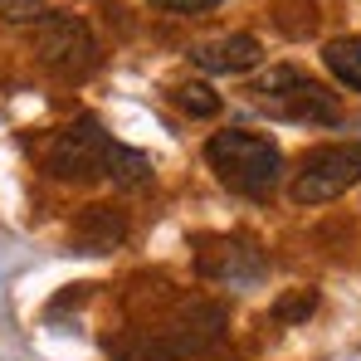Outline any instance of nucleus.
I'll list each match as a JSON object with an SVG mask.
<instances>
[{
  "mask_svg": "<svg viewBox=\"0 0 361 361\" xmlns=\"http://www.w3.org/2000/svg\"><path fill=\"white\" fill-rule=\"evenodd\" d=\"M225 337V307L220 302H185L171 322L142 327L113 342V361H185L200 357Z\"/></svg>",
  "mask_w": 361,
  "mask_h": 361,
  "instance_id": "obj_1",
  "label": "nucleus"
},
{
  "mask_svg": "<svg viewBox=\"0 0 361 361\" xmlns=\"http://www.w3.org/2000/svg\"><path fill=\"white\" fill-rule=\"evenodd\" d=\"M205 161H210V171L220 176L225 190H235V195H269L279 176H283V157H279V147L269 142V137H259V132H240V127H225V132H215L210 142H205Z\"/></svg>",
  "mask_w": 361,
  "mask_h": 361,
  "instance_id": "obj_2",
  "label": "nucleus"
},
{
  "mask_svg": "<svg viewBox=\"0 0 361 361\" xmlns=\"http://www.w3.org/2000/svg\"><path fill=\"white\" fill-rule=\"evenodd\" d=\"M254 98H259V108H269L274 118H288V122H317V127H327V122L342 118L337 98L322 83H312L302 68H293V63L264 68L254 78Z\"/></svg>",
  "mask_w": 361,
  "mask_h": 361,
  "instance_id": "obj_3",
  "label": "nucleus"
},
{
  "mask_svg": "<svg viewBox=\"0 0 361 361\" xmlns=\"http://www.w3.org/2000/svg\"><path fill=\"white\" fill-rule=\"evenodd\" d=\"M35 54H39V63L54 78H83V73L98 68V39H93V30L78 15L49 10L35 25Z\"/></svg>",
  "mask_w": 361,
  "mask_h": 361,
  "instance_id": "obj_4",
  "label": "nucleus"
},
{
  "mask_svg": "<svg viewBox=\"0 0 361 361\" xmlns=\"http://www.w3.org/2000/svg\"><path fill=\"white\" fill-rule=\"evenodd\" d=\"M361 180V142H342V147H322L312 152L293 176V200L298 205H327L342 190H352Z\"/></svg>",
  "mask_w": 361,
  "mask_h": 361,
  "instance_id": "obj_5",
  "label": "nucleus"
},
{
  "mask_svg": "<svg viewBox=\"0 0 361 361\" xmlns=\"http://www.w3.org/2000/svg\"><path fill=\"white\" fill-rule=\"evenodd\" d=\"M108 147H113V137L103 132V122H98V118H78L73 127H63L59 137L49 142V152H44V171H49L54 180L103 176Z\"/></svg>",
  "mask_w": 361,
  "mask_h": 361,
  "instance_id": "obj_6",
  "label": "nucleus"
},
{
  "mask_svg": "<svg viewBox=\"0 0 361 361\" xmlns=\"http://www.w3.org/2000/svg\"><path fill=\"white\" fill-rule=\"evenodd\" d=\"M122 240H127V215L118 205H88L68 235L73 254H113V249H122Z\"/></svg>",
  "mask_w": 361,
  "mask_h": 361,
  "instance_id": "obj_7",
  "label": "nucleus"
},
{
  "mask_svg": "<svg viewBox=\"0 0 361 361\" xmlns=\"http://www.w3.org/2000/svg\"><path fill=\"white\" fill-rule=\"evenodd\" d=\"M259 59H264V49H259L254 35H225V39H210V44L190 49V63L200 73H249Z\"/></svg>",
  "mask_w": 361,
  "mask_h": 361,
  "instance_id": "obj_8",
  "label": "nucleus"
},
{
  "mask_svg": "<svg viewBox=\"0 0 361 361\" xmlns=\"http://www.w3.org/2000/svg\"><path fill=\"white\" fill-rule=\"evenodd\" d=\"M210 254H200V274L230 283V288H249L259 274H264V259L244 244H205Z\"/></svg>",
  "mask_w": 361,
  "mask_h": 361,
  "instance_id": "obj_9",
  "label": "nucleus"
},
{
  "mask_svg": "<svg viewBox=\"0 0 361 361\" xmlns=\"http://www.w3.org/2000/svg\"><path fill=\"white\" fill-rule=\"evenodd\" d=\"M103 176L113 180V185H122V190H132V185H152V161H147V152L113 142V147H108V161H103Z\"/></svg>",
  "mask_w": 361,
  "mask_h": 361,
  "instance_id": "obj_10",
  "label": "nucleus"
},
{
  "mask_svg": "<svg viewBox=\"0 0 361 361\" xmlns=\"http://www.w3.org/2000/svg\"><path fill=\"white\" fill-rule=\"evenodd\" d=\"M322 63H327V73H332L337 83H347V88H357V93H361V39H357V35L332 39V44L322 49Z\"/></svg>",
  "mask_w": 361,
  "mask_h": 361,
  "instance_id": "obj_11",
  "label": "nucleus"
},
{
  "mask_svg": "<svg viewBox=\"0 0 361 361\" xmlns=\"http://www.w3.org/2000/svg\"><path fill=\"white\" fill-rule=\"evenodd\" d=\"M171 98L180 103V113H190V118H215L220 113V93L210 83H180Z\"/></svg>",
  "mask_w": 361,
  "mask_h": 361,
  "instance_id": "obj_12",
  "label": "nucleus"
},
{
  "mask_svg": "<svg viewBox=\"0 0 361 361\" xmlns=\"http://www.w3.org/2000/svg\"><path fill=\"white\" fill-rule=\"evenodd\" d=\"M317 312V293L312 288H302V293H283V298L274 302V317L279 322H307Z\"/></svg>",
  "mask_w": 361,
  "mask_h": 361,
  "instance_id": "obj_13",
  "label": "nucleus"
},
{
  "mask_svg": "<svg viewBox=\"0 0 361 361\" xmlns=\"http://www.w3.org/2000/svg\"><path fill=\"white\" fill-rule=\"evenodd\" d=\"M49 15L44 0H0V20L5 25H39Z\"/></svg>",
  "mask_w": 361,
  "mask_h": 361,
  "instance_id": "obj_14",
  "label": "nucleus"
},
{
  "mask_svg": "<svg viewBox=\"0 0 361 361\" xmlns=\"http://www.w3.org/2000/svg\"><path fill=\"white\" fill-rule=\"evenodd\" d=\"M152 5H161V10H171V15H205V10H215V5H225V0H152Z\"/></svg>",
  "mask_w": 361,
  "mask_h": 361,
  "instance_id": "obj_15",
  "label": "nucleus"
}]
</instances>
